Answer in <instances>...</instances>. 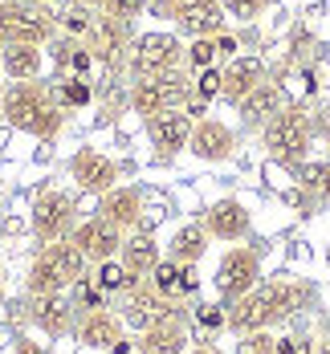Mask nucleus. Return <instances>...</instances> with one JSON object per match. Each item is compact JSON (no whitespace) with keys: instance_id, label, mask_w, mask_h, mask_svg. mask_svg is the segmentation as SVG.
Masks as SVG:
<instances>
[{"instance_id":"1","label":"nucleus","mask_w":330,"mask_h":354,"mask_svg":"<svg viewBox=\"0 0 330 354\" xmlns=\"http://www.w3.org/2000/svg\"><path fill=\"white\" fill-rule=\"evenodd\" d=\"M310 301V285L302 281H261L253 293L237 297L228 306V330L232 334H253V330H273L277 322L293 318Z\"/></svg>"},{"instance_id":"2","label":"nucleus","mask_w":330,"mask_h":354,"mask_svg":"<svg viewBox=\"0 0 330 354\" xmlns=\"http://www.w3.org/2000/svg\"><path fill=\"white\" fill-rule=\"evenodd\" d=\"M0 118L12 131H25L33 139H57L66 127V110L57 106L53 86H45V82H8Z\"/></svg>"},{"instance_id":"3","label":"nucleus","mask_w":330,"mask_h":354,"mask_svg":"<svg viewBox=\"0 0 330 354\" xmlns=\"http://www.w3.org/2000/svg\"><path fill=\"white\" fill-rule=\"evenodd\" d=\"M261 142L269 151V159L277 163H302L310 142H314V118L302 106H282L265 127H261Z\"/></svg>"},{"instance_id":"4","label":"nucleus","mask_w":330,"mask_h":354,"mask_svg":"<svg viewBox=\"0 0 330 354\" xmlns=\"http://www.w3.org/2000/svg\"><path fill=\"white\" fill-rule=\"evenodd\" d=\"M53 37V8L37 0H0V45H49Z\"/></svg>"},{"instance_id":"5","label":"nucleus","mask_w":330,"mask_h":354,"mask_svg":"<svg viewBox=\"0 0 330 354\" xmlns=\"http://www.w3.org/2000/svg\"><path fill=\"white\" fill-rule=\"evenodd\" d=\"M187 62V45L180 41V33H143L131 41V53H127V73L131 82L135 77H159V73H176Z\"/></svg>"},{"instance_id":"6","label":"nucleus","mask_w":330,"mask_h":354,"mask_svg":"<svg viewBox=\"0 0 330 354\" xmlns=\"http://www.w3.org/2000/svg\"><path fill=\"white\" fill-rule=\"evenodd\" d=\"M29 228H33L37 245H53V241H70L77 228V204L70 192L62 187H45L29 208Z\"/></svg>"},{"instance_id":"7","label":"nucleus","mask_w":330,"mask_h":354,"mask_svg":"<svg viewBox=\"0 0 330 354\" xmlns=\"http://www.w3.org/2000/svg\"><path fill=\"white\" fill-rule=\"evenodd\" d=\"M192 102V82L176 73H159V77H135L131 82V110L139 118L163 114V110H183Z\"/></svg>"},{"instance_id":"8","label":"nucleus","mask_w":330,"mask_h":354,"mask_svg":"<svg viewBox=\"0 0 330 354\" xmlns=\"http://www.w3.org/2000/svg\"><path fill=\"white\" fill-rule=\"evenodd\" d=\"M212 285H217L220 301L224 306H232L237 297H245V293H253L257 285H261V252L257 248H228L224 257H220L217 273H212Z\"/></svg>"},{"instance_id":"9","label":"nucleus","mask_w":330,"mask_h":354,"mask_svg":"<svg viewBox=\"0 0 330 354\" xmlns=\"http://www.w3.org/2000/svg\"><path fill=\"white\" fill-rule=\"evenodd\" d=\"M118 318H122V326H131V330H151L155 322H163V318H176L180 314V306L176 301H167L159 289L151 281H139L131 293H122L118 297V310H114Z\"/></svg>"},{"instance_id":"10","label":"nucleus","mask_w":330,"mask_h":354,"mask_svg":"<svg viewBox=\"0 0 330 354\" xmlns=\"http://www.w3.org/2000/svg\"><path fill=\"white\" fill-rule=\"evenodd\" d=\"M167 17L176 21V33L192 37V41L220 37L224 33V21H228L220 0H167Z\"/></svg>"},{"instance_id":"11","label":"nucleus","mask_w":330,"mask_h":354,"mask_svg":"<svg viewBox=\"0 0 330 354\" xmlns=\"http://www.w3.org/2000/svg\"><path fill=\"white\" fill-rule=\"evenodd\" d=\"M25 318L33 322L45 338H66L77 326V306L66 293H29L25 301Z\"/></svg>"},{"instance_id":"12","label":"nucleus","mask_w":330,"mask_h":354,"mask_svg":"<svg viewBox=\"0 0 330 354\" xmlns=\"http://www.w3.org/2000/svg\"><path fill=\"white\" fill-rule=\"evenodd\" d=\"M118 171L122 167L98 147H82L70 159V179L77 183V192H90V196H102L110 187H118Z\"/></svg>"},{"instance_id":"13","label":"nucleus","mask_w":330,"mask_h":354,"mask_svg":"<svg viewBox=\"0 0 330 354\" xmlns=\"http://www.w3.org/2000/svg\"><path fill=\"white\" fill-rule=\"evenodd\" d=\"M131 41H135V37H131V21H118V17H107V12H98L94 29L86 37L94 62H102V66H118V62L131 53Z\"/></svg>"},{"instance_id":"14","label":"nucleus","mask_w":330,"mask_h":354,"mask_svg":"<svg viewBox=\"0 0 330 354\" xmlns=\"http://www.w3.org/2000/svg\"><path fill=\"white\" fill-rule=\"evenodd\" d=\"M122 228H114L110 220H102V216L94 212L90 220H82L77 228H73V245L82 248V257L90 261V265H98V261H110V257H118V248H122Z\"/></svg>"},{"instance_id":"15","label":"nucleus","mask_w":330,"mask_h":354,"mask_svg":"<svg viewBox=\"0 0 330 354\" xmlns=\"http://www.w3.org/2000/svg\"><path fill=\"white\" fill-rule=\"evenodd\" d=\"M143 127H147L151 147H155L159 155H180V151H187V139H192L196 118H192L187 110H163V114L143 118Z\"/></svg>"},{"instance_id":"16","label":"nucleus","mask_w":330,"mask_h":354,"mask_svg":"<svg viewBox=\"0 0 330 354\" xmlns=\"http://www.w3.org/2000/svg\"><path fill=\"white\" fill-rule=\"evenodd\" d=\"M187 151H192L196 159H204V163H224V159H232V151H237V131H232L228 122H220V118H196L192 139H187Z\"/></svg>"},{"instance_id":"17","label":"nucleus","mask_w":330,"mask_h":354,"mask_svg":"<svg viewBox=\"0 0 330 354\" xmlns=\"http://www.w3.org/2000/svg\"><path fill=\"white\" fill-rule=\"evenodd\" d=\"M261 82H265V62L253 57V53H237V57L224 62V70H220V98H224L228 106H241L245 94H253Z\"/></svg>"},{"instance_id":"18","label":"nucleus","mask_w":330,"mask_h":354,"mask_svg":"<svg viewBox=\"0 0 330 354\" xmlns=\"http://www.w3.org/2000/svg\"><path fill=\"white\" fill-rule=\"evenodd\" d=\"M204 228H208V236L212 241H245L249 236V228H253V216H249V208L241 204V200H232V196H224V200H217L208 212H204Z\"/></svg>"},{"instance_id":"19","label":"nucleus","mask_w":330,"mask_h":354,"mask_svg":"<svg viewBox=\"0 0 330 354\" xmlns=\"http://www.w3.org/2000/svg\"><path fill=\"white\" fill-rule=\"evenodd\" d=\"M98 216L110 220L114 228H122V232L139 228V220H143V192H139V187H131V183L110 187V192L98 196Z\"/></svg>"},{"instance_id":"20","label":"nucleus","mask_w":330,"mask_h":354,"mask_svg":"<svg viewBox=\"0 0 330 354\" xmlns=\"http://www.w3.org/2000/svg\"><path fill=\"white\" fill-rule=\"evenodd\" d=\"M73 338L90 351H110L118 338H127V326L114 310H86L73 326Z\"/></svg>"},{"instance_id":"21","label":"nucleus","mask_w":330,"mask_h":354,"mask_svg":"<svg viewBox=\"0 0 330 354\" xmlns=\"http://www.w3.org/2000/svg\"><path fill=\"white\" fill-rule=\"evenodd\" d=\"M118 261L139 277V281H147L151 273H155V265L163 261V248H159V241L147 232V228H131L127 236H122V248H118Z\"/></svg>"},{"instance_id":"22","label":"nucleus","mask_w":330,"mask_h":354,"mask_svg":"<svg viewBox=\"0 0 330 354\" xmlns=\"http://www.w3.org/2000/svg\"><path fill=\"white\" fill-rule=\"evenodd\" d=\"M147 281L155 285L167 301H176L180 306L183 297H192L196 289H200V277H196V265H180V261H172V257H163L159 265H155V273L147 277Z\"/></svg>"},{"instance_id":"23","label":"nucleus","mask_w":330,"mask_h":354,"mask_svg":"<svg viewBox=\"0 0 330 354\" xmlns=\"http://www.w3.org/2000/svg\"><path fill=\"white\" fill-rule=\"evenodd\" d=\"M187 342H192V334H187V322H183V314L155 322L151 330H143V334H139V346H143V354H183V351H192Z\"/></svg>"},{"instance_id":"24","label":"nucleus","mask_w":330,"mask_h":354,"mask_svg":"<svg viewBox=\"0 0 330 354\" xmlns=\"http://www.w3.org/2000/svg\"><path fill=\"white\" fill-rule=\"evenodd\" d=\"M49 45H53V70H57V77H90V70H94V53H90L86 41L57 33Z\"/></svg>"},{"instance_id":"25","label":"nucleus","mask_w":330,"mask_h":354,"mask_svg":"<svg viewBox=\"0 0 330 354\" xmlns=\"http://www.w3.org/2000/svg\"><path fill=\"white\" fill-rule=\"evenodd\" d=\"M0 70L8 82H37L45 70L41 45H0Z\"/></svg>"},{"instance_id":"26","label":"nucleus","mask_w":330,"mask_h":354,"mask_svg":"<svg viewBox=\"0 0 330 354\" xmlns=\"http://www.w3.org/2000/svg\"><path fill=\"white\" fill-rule=\"evenodd\" d=\"M282 106H286V98H282V86L265 77L253 94H245V102H241L237 110H241L245 127H265V122H269V118H273Z\"/></svg>"},{"instance_id":"27","label":"nucleus","mask_w":330,"mask_h":354,"mask_svg":"<svg viewBox=\"0 0 330 354\" xmlns=\"http://www.w3.org/2000/svg\"><path fill=\"white\" fill-rule=\"evenodd\" d=\"M204 252H208V228L204 224H180L167 241V257L180 265H200Z\"/></svg>"},{"instance_id":"28","label":"nucleus","mask_w":330,"mask_h":354,"mask_svg":"<svg viewBox=\"0 0 330 354\" xmlns=\"http://www.w3.org/2000/svg\"><path fill=\"white\" fill-rule=\"evenodd\" d=\"M70 281L66 273L53 265V257L45 248H37V257L29 261V273H25V293H66Z\"/></svg>"},{"instance_id":"29","label":"nucleus","mask_w":330,"mask_h":354,"mask_svg":"<svg viewBox=\"0 0 330 354\" xmlns=\"http://www.w3.org/2000/svg\"><path fill=\"white\" fill-rule=\"evenodd\" d=\"M53 21H57V33L62 37L86 41L90 29H94V21H98V8H90L86 0H62V4L53 8Z\"/></svg>"},{"instance_id":"30","label":"nucleus","mask_w":330,"mask_h":354,"mask_svg":"<svg viewBox=\"0 0 330 354\" xmlns=\"http://www.w3.org/2000/svg\"><path fill=\"white\" fill-rule=\"evenodd\" d=\"M90 281L98 285L110 301H118L122 293H131V289L139 285V277H135V273H131V269H127L118 257H110V261H98V265L90 269Z\"/></svg>"},{"instance_id":"31","label":"nucleus","mask_w":330,"mask_h":354,"mask_svg":"<svg viewBox=\"0 0 330 354\" xmlns=\"http://www.w3.org/2000/svg\"><path fill=\"white\" fill-rule=\"evenodd\" d=\"M53 98H57V106H62V110L90 106V98H94L90 77H57V82H53Z\"/></svg>"},{"instance_id":"32","label":"nucleus","mask_w":330,"mask_h":354,"mask_svg":"<svg viewBox=\"0 0 330 354\" xmlns=\"http://www.w3.org/2000/svg\"><path fill=\"white\" fill-rule=\"evenodd\" d=\"M297 183H302L318 204H330V163H302V167H297Z\"/></svg>"},{"instance_id":"33","label":"nucleus","mask_w":330,"mask_h":354,"mask_svg":"<svg viewBox=\"0 0 330 354\" xmlns=\"http://www.w3.org/2000/svg\"><path fill=\"white\" fill-rule=\"evenodd\" d=\"M187 66H192L196 73L220 66V45H217V37H200V41H192V45H187Z\"/></svg>"},{"instance_id":"34","label":"nucleus","mask_w":330,"mask_h":354,"mask_svg":"<svg viewBox=\"0 0 330 354\" xmlns=\"http://www.w3.org/2000/svg\"><path fill=\"white\" fill-rule=\"evenodd\" d=\"M232 354H277V338L269 330H253V334H237Z\"/></svg>"},{"instance_id":"35","label":"nucleus","mask_w":330,"mask_h":354,"mask_svg":"<svg viewBox=\"0 0 330 354\" xmlns=\"http://www.w3.org/2000/svg\"><path fill=\"white\" fill-rule=\"evenodd\" d=\"M86 4L107 12V17H118V21H135V17H143L147 0H86Z\"/></svg>"},{"instance_id":"36","label":"nucleus","mask_w":330,"mask_h":354,"mask_svg":"<svg viewBox=\"0 0 330 354\" xmlns=\"http://www.w3.org/2000/svg\"><path fill=\"white\" fill-rule=\"evenodd\" d=\"M212 98H220V66H212V70H200L196 73V82H192V102H212Z\"/></svg>"},{"instance_id":"37","label":"nucleus","mask_w":330,"mask_h":354,"mask_svg":"<svg viewBox=\"0 0 330 354\" xmlns=\"http://www.w3.org/2000/svg\"><path fill=\"white\" fill-rule=\"evenodd\" d=\"M196 326L200 330H208V334H217V330H228V306L220 301V306H196Z\"/></svg>"},{"instance_id":"38","label":"nucleus","mask_w":330,"mask_h":354,"mask_svg":"<svg viewBox=\"0 0 330 354\" xmlns=\"http://www.w3.org/2000/svg\"><path fill=\"white\" fill-rule=\"evenodd\" d=\"M220 4H224V12H228L232 21H257L269 0H220Z\"/></svg>"},{"instance_id":"39","label":"nucleus","mask_w":330,"mask_h":354,"mask_svg":"<svg viewBox=\"0 0 330 354\" xmlns=\"http://www.w3.org/2000/svg\"><path fill=\"white\" fill-rule=\"evenodd\" d=\"M12 354H45V346H41V342H21Z\"/></svg>"},{"instance_id":"40","label":"nucleus","mask_w":330,"mask_h":354,"mask_svg":"<svg viewBox=\"0 0 330 354\" xmlns=\"http://www.w3.org/2000/svg\"><path fill=\"white\" fill-rule=\"evenodd\" d=\"M110 354H135V346H131V338H118V342L110 346Z\"/></svg>"},{"instance_id":"41","label":"nucleus","mask_w":330,"mask_h":354,"mask_svg":"<svg viewBox=\"0 0 330 354\" xmlns=\"http://www.w3.org/2000/svg\"><path fill=\"white\" fill-rule=\"evenodd\" d=\"M318 131H322V139L330 142V110H327V114H322V122H318Z\"/></svg>"},{"instance_id":"42","label":"nucleus","mask_w":330,"mask_h":354,"mask_svg":"<svg viewBox=\"0 0 330 354\" xmlns=\"http://www.w3.org/2000/svg\"><path fill=\"white\" fill-rule=\"evenodd\" d=\"M183 354H220L217 346H196V351H183Z\"/></svg>"},{"instance_id":"43","label":"nucleus","mask_w":330,"mask_h":354,"mask_svg":"<svg viewBox=\"0 0 330 354\" xmlns=\"http://www.w3.org/2000/svg\"><path fill=\"white\" fill-rule=\"evenodd\" d=\"M4 90H8V86H4V77H0V114H4Z\"/></svg>"},{"instance_id":"44","label":"nucleus","mask_w":330,"mask_h":354,"mask_svg":"<svg viewBox=\"0 0 330 354\" xmlns=\"http://www.w3.org/2000/svg\"><path fill=\"white\" fill-rule=\"evenodd\" d=\"M37 4H45V8H57V4H62V0H37Z\"/></svg>"},{"instance_id":"45","label":"nucleus","mask_w":330,"mask_h":354,"mask_svg":"<svg viewBox=\"0 0 330 354\" xmlns=\"http://www.w3.org/2000/svg\"><path fill=\"white\" fill-rule=\"evenodd\" d=\"M0 306H4V277H0Z\"/></svg>"},{"instance_id":"46","label":"nucleus","mask_w":330,"mask_h":354,"mask_svg":"<svg viewBox=\"0 0 330 354\" xmlns=\"http://www.w3.org/2000/svg\"><path fill=\"white\" fill-rule=\"evenodd\" d=\"M45 354H49V351H45Z\"/></svg>"}]
</instances>
